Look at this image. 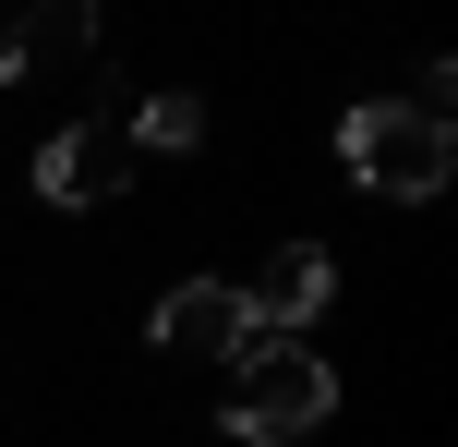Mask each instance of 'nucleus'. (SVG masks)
I'll use <instances>...</instances> for the list:
<instances>
[{
	"instance_id": "5",
	"label": "nucleus",
	"mask_w": 458,
	"mask_h": 447,
	"mask_svg": "<svg viewBox=\"0 0 458 447\" xmlns=\"http://www.w3.org/2000/svg\"><path fill=\"white\" fill-rule=\"evenodd\" d=\"M242 303H253V339H301L326 303H338V254H326V242H277V254L242 279Z\"/></svg>"
},
{
	"instance_id": "2",
	"label": "nucleus",
	"mask_w": 458,
	"mask_h": 447,
	"mask_svg": "<svg viewBox=\"0 0 458 447\" xmlns=\"http://www.w3.org/2000/svg\"><path fill=\"white\" fill-rule=\"evenodd\" d=\"M326 411H338V363H326L314 339H253V351L229 363V435L242 447H290V435H314Z\"/></svg>"
},
{
	"instance_id": "7",
	"label": "nucleus",
	"mask_w": 458,
	"mask_h": 447,
	"mask_svg": "<svg viewBox=\"0 0 458 447\" xmlns=\"http://www.w3.org/2000/svg\"><path fill=\"white\" fill-rule=\"evenodd\" d=\"M24 48H97V13H72V0H61V13L24 24Z\"/></svg>"
},
{
	"instance_id": "4",
	"label": "nucleus",
	"mask_w": 458,
	"mask_h": 447,
	"mask_svg": "<svg viewBox=\"0 0 458 447\" xmlns=\"http://www.w3.org/2000/svg\"><path fill=\"white\" fill-rule=\"evenodd\" d=\"M121 182H133V145H121V121H61V133L37 145V193H48V206H72V218L109 206Z\"/></svg>"
},
{
	"instance_id": "1",
	"label": "nucleus",
	"mask_w": 458,
	"mask_h": 447,
	"mask_svg": "<svg viewBox=\"0 0 458 447\" xmlns=\"http://www.w3.org/2000/svg\"><path fill=\"white\" fill-rule=\"evenodd\" d=\"M338 169L374 206H435L446 169H458V121L422 109V97H350L338 109Z\"/></svg>"
},
{
	"instance_id": "6",
	"label": "nucleus",
	"mask_w": 458,
	"mask_h": 447,
	"mask_svg": "<svg viewBox=\"0 0 458 447\" xmlns=\"http://www.w3.org/2000/svg\"><path fill=\"white\" fill-rule=\"evenodd\" d=\"M121 145H157V158H182V145H206V97L193 85H157L133 121H121Z\"/></svg>"
},
{
	"instance_id": "3",
	"label": "nucleus",
	"mask_w": 458,
	"mask_h": 447,
	"mask_svg": "<svg viewBox=\"0 0 458 447\" xmlns=\"http://www.w3.org/2000/svg\"><path fill=\"white\" fill-rule=\"evenodd\" d=\"M157 351H169V363H242V351H253L242 279H169V290H157Z\"/></svg>"
}]
</instances>
